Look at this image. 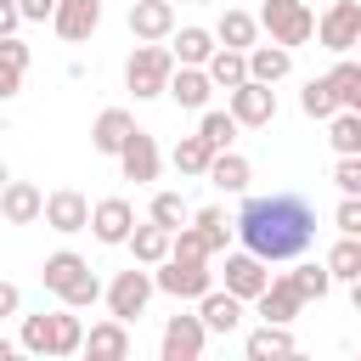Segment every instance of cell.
Wrapping results in <instances>:
<instances>
[{"instance_id": "4", "label": "cell", "mask_w": 361, "mask_h": 361, "mask_svg": "<svg viewBox=\"0 0 361 361\" xmlns=\"http://www.w3.org/2000/svg\"><path fill=\"white\" fill-rule=\"evenodd\" d=\"M259 28L276 39V45H305V39H316V17H310V6L305 0H265L259 6Z\"/></svg>"}, {"instance_id": "19", "label": "cell", "mask_w": 361, "mask_h": 361, "mask_svg": "<svg viewBox=\"0 0 361 361\" xmlns=\"http://www.w3.org/2000/svg\"><path fill=\"white\" fill-rule=\"evenodd\" d=\"M130 34L135 39H169L175 34V6L169 0H135L130 6Z\"/></svg>"}, {"instance_id": "43", "label": "cell", "mask_w": 361, "mask_h": 361, "mask_svg": "<svg viewBox=\"0 0 361 361\" xmlns=\"http://www.w3.org/2000/svg\"><path fill=\"white\" fill-rule=\"evenodd\" d=\"M333 186L338 192H361V158H338L333 164Z\"/></svg>"}, {"instance_id": "51", "label": "cell", "mask_w": 361, "mask_h": 361, "mask_svg": "<svg viewBox=\"0 0 361 361\" xmlns=\"http://www.w3.org/2000/svg\"><path fill=\"white\" fill-rule=\"evenodd\" d=\"M197 6H209V0H197Z\"/></svg>"}, {"instance_id": "22", "label": "cell", "mask_w": 361, "mask_h": 361, "mask_svg": "<svg viewBox=\"0 0 361 361\" xmlns=\"http://www.w3.org/2000/svg\"><path fill=\"white\" fill-rule=\"evenodd\" d=\"M197 316H203L209 333H237V322H243V299L226 293V288H209V293L197 299Z\"/></svg>"}, {"instance_id": "25", "label": "cell", "mask_w": 361, "mask_h": 361, "mask_svg": "<svg viewBox=\"0 0 361 361\" xmlns=\"http://www.w3.org/2000/svg\"><path fill=\"white\" fill-rule=\"evenodd\" d=\"M130 254H135V265H158V259H169V226H158V220H147V226H130Z\"/></svg>"}, {"instance_id": "50", "label": "cell", "mask_w": 361, "mask_h": 361, "mask_svg": "<svg viewBox=\"0 0 361 361\" xmlns=\"http://www.w3.org/2000/svg\"><path fill=\"white\" fill-rule=\"evenodd\" d=\"M0 135H6V113H0Z\"/></svg>"}, {"instance_id": "7", "label": "cell", "mask_w": 361, "mask_h": 361, "mask_svg": "<svg viewBox=\"0 0 361 361\" xmlns=\"http://www.w3.org/2000/svg\"><path fill=\"white\" fill-rule=\"evenodd\" d=\"M226 107H231V118H237V124L265 130V124L276 118V90H271V85H259V79H243V85H231V90H226Z\"/></svg>"}, {"instance_id": "8", "label": "cell", "mask_w": 361, "mask_h": 361, "mask_svg": "<svg viewBox=\"0 0 361 361\" xmlns=\"http://www.w3.org/2000/svg\"><path fill=\"white\" fill-rule=\"evenodd\" d=\"M316 39H322L333 56L355 51V39H361V0H333V6L322 11V23H316Z\"/></svg>"}, {"instance_id": "2", "label": "cell", "mask_w": 361, "mask_h": 361, "mask_svg": "<svg viewBox=\"0 0 361 361\" xmlns=\"http://www.w3.org/2000/svg\"><path fill=\"white\" fill-rule=\"evenodd\" d=\"M39 282H45V293H56V299H62V305H73V310H85V305H96V299H102V282H96L90 259H85V254H73V248L45 254Z\"/></svg>"}, {"instance_id": "1", "label": "cell", "mask_w": 361, "mask_h": 361, "mask_svg": "<svg viewBox=\"0 0 361 361\" xmlns=\"http://www.w3.org/2000/svg\"><path fill=\"white\" fill-rule=\"evenodd\" d=\"M231 231L243 237L248 254H259L265 265H282V259H299V254L316 243V209H310V197H299V192L243 197Z\"/></svg>"}, {"instance_id": "18", "label": "cell", "mask_w": 361, "mask_h": 361, "mask_svg": "<svg viewBox=\"0 0 361 361\" xmlns=\"http://www.w3.org/2000/svg\"><path fill=\"white\" fill-rule=\"evenodd\" d=\"M90 361H124L130 355V322H118V316H107V322H96L90 333H85V344H79Z\"/></svg>"}, {"instance_id": "28", "label": "cell", "mask_w": 361, "mask_h": 361, "mask_svg": "<svg viewBox=\"0 0 361 361\" xmlns=\"http://www.w3.org/2000/svg\"><path fill=\"white\" fill-rule=\"evenodd\" d=\"M254 34H259V17L237 11V6H226V11H220V23H214V39H220V45H231V51H248V45H254Z\"/></svg>"}, {"instance_id": "45", "label": "cell", "mask_w": 361, "mask_h": 361, "mask_svg": "<svg viewBox=\"0 0 361 361\" xmlns=\"http://www.w3.org/2000/svg\"><path fill=\"white\" fill-rule=\"evenodd\" d=\"M17 310H23V288H17V282H0V322L17 316Z\"/></svg>"}, {"instance_id": "13", "label": "cell", "mask_w": 361, "mask_h": 361, "mask_svg": "<svg viewBox=\"0 0 361 361\" xmlns=\"http://www.w3.org/2000/svg\"><path fill=\"white\" fill-rule=\"evenodd\" d=\"M96 23H102V0H56V11H51V28H56L68 45L90 39Z\"/></svg>"}, {"instance_id": "23", "label": "cell", "mask_w": 361, "mask_h": 361, "mask_svg": "<svg viewBox=\"0 0 361 361\" xmlns=\"http://www.w3.org/2000/svg\"><path fill=\"white\" fill-rule=\"evenodd\" d=\"M293 73V51L288 45H248V79H259V85H276V79H288Z\"/></svg>"}, {"instance_id": "35", "label": "cell", "mask_w": 361, "mask_h": 361, "mask_svg": "<svg viewBox=\"0 0 361 361\" xmlns=\"http://www.w3.org/2000/svg\"><path fill=\"white\" fill-rule=\"evenodd\" d=\"M192 226H197V237H203V248H209V254H220V248L231 243V220H226V209H214V203H209V209H197V214H192Z\"/></svg>"}, {"instance_id": "21", "label": "cell", "mask_w": 361, "mask_h": 361, "mask_svg": "<svg viewBox=\"0 0 361 361\" xmlns=\"http://www.w3.org/2000/svg\"><path fill=\"white\" fill-rule=\"evenodd\" d=\"M203 180H209V186H220V192H248V180H254V169H248V158H243V152H231V147H220V152L209 158V169H203Z\"/></svg>"}, {"instance_id": "26", "label": "cell", "mask_w": 361, "mask_h": 361, "mask_svg": "<svg viewBox=\"0 0 361 361\" xmlns=\"http://www.w3.org/2000/svg\"><path fill=\"white\" fill-rule=\"evenodd\" d=\"M299 344H293V333L282 327V322H259L254 333H248V344H243V355L248 361H265V355H293Z\"/></svg>"}, {"instance_id": "48", "label": "cell", "mask_w": 361, "mask_h": 361, "mask_svg": "<svg viewBox=\"0 0 361 361\" xmlns=\"http://www.w3.org/2000/svg\"><path fill=\"white\" fill-rule=\"evenodd\" d=\"M350 305H355V316H361V276L350 282Z\"/></svg>"}, {"instance_id": "44", "label": "cell", "mask_w": 361, "mask_h": 361, "mask_svg": "<svg viewBox=\"0 0 361 361\" xmlns=\"http://www.w3.org/2000/svg\"><path fill=\"white\" fill-rule=\"evenodd\" d=\"M17 11H23V23H45L56 11V0H17Z\"/></svg>"}, {"instance_id": "16", "label": "cell", "mask_w": 361, "mask_h": 361, "mask_svg": "<svg viewBox=\"0 0 361 361\" xmlns=\"http://www.w3.org/2000/svg\"><path fill=\"white\" fill-rule=\"evenodd\" d=\"M254 310H259V322H282V327H293L299 310H305V299H299V288H293L288 276H271L265 293L254 299Z\"/></svg>"}, {"instance_id": "46", "label": "cell", "mask_w": 361, "mask_h": 361, "mask_svg": "<svg viewBox=\"0 0 361 361\" xmlns=\"http://www.w3.org/2000/svg\"><path fill=\"white\" fill-rule=\"evenodd\" d=\"M17 23H23L17 0H0V39H6V34H17Z\"/></svg>"}, {"instance_id": "38", "label": "cell", "mask_w": 361, "mask_h": 361, "mask_svg": "<svg viewBox=\"0 0 361 361\" xmlns=\"http://www.w3.org/2000/svg\"><path fill=\"white\" fill-rule=\"evenodd\" d=\"M288 282L299 288V299H305V305H310V299H327V288H333L327 265H299V271H288Z\"/></svg>"}, {"instance_id": "10", "label": "cell", "mask_w": 361, "mask_h": 361, "mask_svg": "<svg viewBox=\"0 0 361 361\" xmlns=\"http://www.w3.org/2000/svg\"><path fill=\"white\" fill-rule=\"evenodd\" d=\"M51 231H62V237H73V231H90V197L85 192H73V186H62V192H51L45 197V214H39Z\"/></svg>"}, {"instance_id": "5", "label": "cell", "mask_w": 361, "mask_h": 361, "mask_svg": "<svg viewBox=\"0 0 361 361\" xmlns=\"http://www.w3.org/2000/svg\"><path fill=\"white\" fill-rule=\"evenodd\" d=\"M158 276V293H169V299H203L209 288H214V271H209V259H180V254H169V259H158L152 265Z\"/></svg>"}, {"instance_id": "12", "label": "cell", "mask_w": 361, "mask_h": 361, "mask_svg": "<svg viewBox=\"0 0 361 361\" xmlns=\"http://www.w3.org/2000/svg\"><path fill=\"white\" fill-rule=\"evenodd\" d=\"M175 107H186V113H203L209 107V96H214V79H209V68H192V62H175V73H169V90H164Z\"/></svg>"}, {"instance_id": "3", "label": "cell", "mask_w": 361, "mask_h": 361, "mask_svg": "<svg viewBox=\"0 0 361 361\" xmlns=\"http://www.w3.org/2000/svg\"><path fill=\"white\" fill-rule=\"evenodd\" d=\"M169 73H175V51H169L164 39H141V45L130 51V62H124V85L135 90V102L164 96V90H169Z\"/></svg>"}, {"instance_id": "9", "label": "cell", "mask_w": 361, "mask_h": 361, "mask_svg": "<svg viewBox=\"0 0 361 361\" xmlns=\"http://www.w3.org/2000/svg\"><path fill=\"white\" fill-rule=\"evenodd\" d=\"M203 344H209L203 316H169V322H164V338H158L164 361H197V355H203Z\"/></svg>"}, {"instance_id": "20", "label": "cell", "mask_w": 361, "mask_h": 361, "mask_svg": "<svg viewBox=\"0 0 361 361\" xmlns=\"http://www.w3.org/2000/svg\"><path fill=\"white\" fill-rule=\"evenodd\" d=\"M130 130H135V118H130L124 107H102V113H96V124H90V147H96V152H107V158H118V147L130 141Z\"/></svg>"}, {"instance_id": "42", "label": "cell", "mask_w": 361, "mask_h": 361, "mask_svg": "<svg viewBox=\"0 0 361 361\" xmlns=\"http://www.w3.org/2000/svg\"><path fill=\"white\" fill-rule=\"evenodd\" d=\"M333 226H338L344 237H361V192H344V197H338V209H333Z\"/></svg>"}, {"instance_id": "24", "label": "cell", "mask_w": 361, "mask_h": 361, "mask_svg": "<svg viewBox=\"0 0 361 361\" xmlns=\"http://www.w3.org/2000/svg\"><path fill=\"white\" fill-rule=\"evenodd\" d=\"M214 28H197V23H186L180 34H169V51H175V62H192V68H203L209 56H214Z\"/></svg>"}, {"instance_id": "6", "label": "cell", "mask_w": 361, "mask_h": 361, "mask_svg": "<svg viewBox=\"0 0 361 361\" xmlns=\"http://www.w3.org/2000/svg\"><path fill=\"white\" fill-rule=\"evenodd\" d=\"M158 293V282H152V265H130V271H118L113 282H107V310L118 316V322H135L141 310H147V299Z\"/></svg>"}, {"instance_id": "31", "label": "cell", "mask_w": 361, "mask_h": 361, "mask_svg": "<svg viewBox=\"0 0 361 361\" xmlns=\"http://www.w3.org/2000/svg\"><path fill=\"white\" fill-rule=\"evenodd\" d=\"M322 265H327L333 282H355V276H361V237H344V231H338V243L327 248Z\"/></svg>"}, {"instance_id": "27", "label": "cell", "mask_w": 361, "mask_h": 361, "mask_svg": "<svg viewBox=\"0 0 361 361\" xmlns=\"http://www.w3.org/2000/svg\"><path fill=\"white\" fill-rule=\"evenodd\" d=\"M23 68H28V45L17 34H6L0 39V102H11L23 90Z\"/></svg>"}, {"instance_id": "17", "label": "cell", "mask_w": 361, "mask_h": 361, "mask_svg": "<svg viewBox=\"0 0 361 361\" xmlns=\"http://www.w3.org/2000/svg\"><path fill=\"white\" fill-rule=\"evenodd\" d=\"M158 141L147 135V130H130V141L118 147V169H124V180H158Z\"/></svg>"}, {"instance_id": "37", "label": "cell", "mask_w": 361, "mask_h": 361, "mask_svg": "<svg viewBox=\"0 0 361 361\" xmlns=\"http://www.w3.org/2000/svg\"><path fill=\"white\" fill-rule=\"evenodd\" d=\"M299 107H305V118H333V113H338V96H333V85H327V73L299 90Z\"/></svg>"}, {"instance_id": "14", "label": "cell", "mask_w": 361, "mask_h": 361, "mask_svg": "<svg viewBox=\"0 0 361 361\" xmlns=\"http://www.w3.org/2000/svg\"><path fill=\"white\" fill-rule=\"evenodd\" d=\"M0 214H6V226H34L45 214V192L34 180H6L0 186Z\"/></svg>"}, {"instance_id": "15", "label": "cell", "mask_w": 361, "mask_h": 361, "mask_svg": "<svg viewBox=\"0 0 361 361\" xmlns=\"http://www.w3.org/2000/svg\"><path fill=\"white\" fill-rule=\"evenodd\" d=\"M130 226H135L130 197H102V203L90 209V231H96V243H107V248H118V243L130 237Z\"/></svg>"}, {"instance_id": "52", "label": "cell", "mask_w": 361, "mask_h": 361, "mask_svg": "<svg viewBox=\"0 0 361 361\" xmlns=\"http://www.w3.org/2000/svg\"><path fill=\"white\" fill-rule=\"evenodd\" d=\"M355 51H361V39H355Z\"/></svg>"}, {"instance_id": "11", "label": "cell", "mask_w": 361, "mask_h": 361, "mask_svg": "<svg viewBox=\"0 0 361 361\" xmlns=\"http://www.w3.org/2000/svg\"><path fill=\"white\" fill-rule=\"evenodd\" d=\"M265 282H271V265L259 259V254H226V293H237L243 305H254L259 293H265Z\"/></svg>"}, {"instance_id": "32", "label": "cell", "mask_w": 361, "mask_h": 361, "mask_svg": "<svg viewBox=\"0 0 361 361\" xmlns=\"http://www.w3.org/2000/svg\"><path fill=\"white\" fill-rule=\"evenodd\" d=\"M327 141H333V152H338V158H361V113L338 107V113L327 118Z\"/></svg>"}, {"instance_id": "40", "label": "cell", "mask_w": 361, "mask_h": 361, "mask_svg": "<svg viewBox=\"0 0 361 361\" xmlns=\"http://www.w3.org/2000/svg\"><path fill=\"white\" fill-rule=\"evenodd\" d=\"M28 355H51V316H23V338H17Z\"/></svg>"}, {"instance_id": "36", "label": "cell", "mask_w": 361, "mask_h": 361, "mask_svg": "<svg viewBox=\"0 0 361 361\" xmlns=\"http://www.w3.org/2000/svg\"><path fill=\"white\" fill-rule=\"evenodd\" d=\"M327 85H333V96H338V107H350V113H361V62H333V73H327Z\"/></svg>"}, {"instance_id": "29", "label": "cell", "mask_w": 361, "mask_h": 361, "mask_svg": "<svg viewBox=\"0 0 361 361\" xmlns=\"http://www.w3.org/2000/svg\"><path fill=\"white\" fill-rule=\"evenodd\" d=\"M203 68H209V79H214V90H231V85H243V79H248V51H231V45H214V56H209Z\"/></svg>"}, {"instance_id": "47", "label": "cell", "mask_w": 361, "mask_h": 361, "mask_svg": "<svg viewBox=\"0 0 361 361\" xmlns=\"http://www.w3.org/2000/svg\"><path fill=\"white\" fill-rule=\"evenodd\" d=\"M17 350H23V344H11V338H6V333H0V361H11V355H17Z\"/></svg>"}, {"instance_id": "34", "label": "cell", "mask_w": 361, "mask_h": 361, "mask_svg": "<svg viewBox=\"0 0 361 361\" xmlns=\"http://www.w3.org/2000/svg\"><path fill=\"white\" fill-rule=\"evenodd\" d=\"M209 158H214V147H209L203 135H180V141H175V152H169V164H175L180 175H203V169H209Z\"/></svg>"}, {"instance_id": "30", "label": "cell", "mask_w": 361, "mask_h": 361, "mask_svg": "<svg viewBox=\"0 0 361 361\" xmlns=\"http://www.w3.org/2000/svg\"><path fill=\"white\" fill-rule=\"evenodd\" d=\"M79 344H85V322L73 316V305L51 310V355H79Z\"/></svg>"}, {"instance_id": "39", "label": "cell", "mask_w": 361, "mask_h": 361, "mask_svg": "<svg viewBox=\"0 0 361 361\" xmlns=\"http://www.w3.org/2000/svg\"><path fill=\"white\" fill-rule=\"evenodd\" d=\"M152 220L175 231V226H186V220H192V209H186V197H180V192H158V197H152Z\"/></svg>"}, {"instance_id": "41", "label": "cell", "mask_w": 361, "mask_h": 361, "mask_svg": "<svg viewBox=\"0 0 361 361\" xmlns=\"http://www.w3.org/2000/svg\"><path fill=\"white\" fill-rule=\"evenodd\" d=\"M169 254H180V259H209L197 226H175V231H169Z\"/></svg>"}, {"instance_id": "49", "label": "cell", "mask_w": 361, "mask_h": 361, "mask_svg": "<svg viewBox=\"0 0 361 361\" xmlns=\"http://www.w3.org/2000/svg\"><path fill=\"white\" fill-rule=\"evenodd\" d=\"M6 180H11V169H6V164H0V186H6Z\"/></svg>"}, {"instance_id": "33", "label": "cell", "mask_w": 361, "mask_h": 361, "mask_svg": "<svg viewBox=\"0 0 361 361\" xmlns=\"http://www.w3.org/2000/svg\"><path fill=\"white\" fill-rule=\"evenodd\" d=\"M237 130H243V124L231 118V107H226V113H220V107H203V118H197V135H203L214 152H220V147H231V141H237Z\"/></svg>"}]
</instances>
